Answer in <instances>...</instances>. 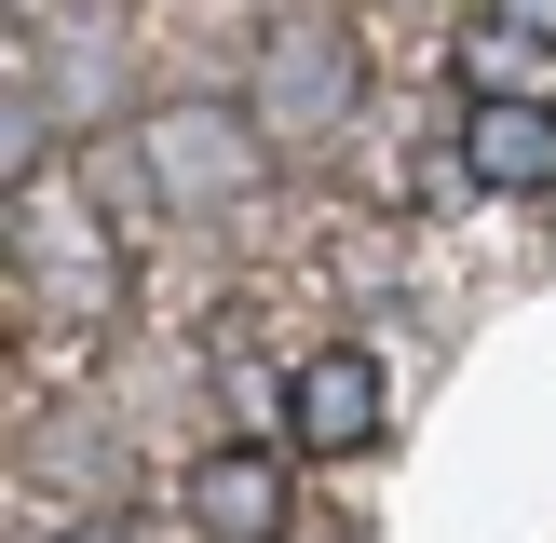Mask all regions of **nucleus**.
Returning <instances> with one entry per match:
<instances>
[{"instance_id":"obj_1","label":"nucleus","mask_w":556,"mask_h":543,"mask_svg":"<svg viewBox=\"0 0 556 543\" xmlns=\"http://www.w3.org/2000/svg\"><path fill=\"white\" fill-rule=\"evenodd\" d=\"M462 150H476L489 190H543V177H556V109H503V96H489Z\"/></svg>"},{"instance_id":"obj_2","label":"nucleus","mask_w":556,"mask_h":543,"mask_svg":"<svg viewBox=\"0 0 556 543\" xmlns=\"http://www.w3.org/2000/svg\"><path fill=\"white\" fill-rule=\"evenodd\" d=\"M367 421H380V380H367V353H326V367H299V434H313V449H353Z\"/></svg>"},{"instance_id":"obj_3","label":"nucleus","mask_w":556,"mask_h":543,"mask_svg":"<svg viewBox=\"0 0 556 543\" xmlns=\"http://www.w3.org/2000/svg\"><path fill=\"white\" fill-rule=\"evenodd\" d=\"M271 81H286V96H271L286 123H313V109L340 123V96H353V41H340V27H326V41H313V27H286V41H271Z\"/></svg>"},{"instance_id":"obj_4","label":"nucleus","mask_w":556,"mask_h":543,"mask_svg":"<svg viewBox=\"0 0 556 543\" xmlns=\"http://www.w3.org/2000/svg\"><path fill=\"white\" fill-rule=\"evenodd\" d=\"M204 516H217V530H258V516H271V476H258V462H231V476H204Z\"/></svg>"},{"instance_id":"obj_5","label":"nucleus","mask_w":556,"mask_h":543,"mask_svg":"<svg viewBox=\"0 0 556 543\" xmlns=\"http://www.w3.org/2000/svg\"><path fill=\"white\" fill-rule=\"evenodd\" d=\"M489 14H503V27H556V0H489Z\"/></svg>"}]
</instances>
